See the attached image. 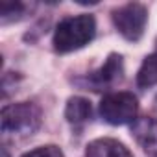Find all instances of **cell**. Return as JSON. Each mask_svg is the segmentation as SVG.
Instances as JSON below:
<instances>
[{"mask_svg":"<svg viewBox=\"0 0 157 157\" xmlns=\"http://www.w3.org/2000/svg\"><path fill=\"white\" fill-rule=\"evenodd\" d=\"M96 35V21L93 15H76L63 19L54 32V48L59 54H68L89 44Z\"/></svg>","mask_w":157,"mask_h":157,"instance_id":"obj_1","label":"cell"},{"mask_svg":"<svg viewBox=\"0 0 157 157\" xmlns=\"http://www.w3.org/2000/svg\"><path fill=\"white\" fill-rule=\"evenodd\" d=\"M41 109L32 102L8 104L2 107L0 122L6 139H26L41 128Z\"/></svg>","mask_w":157,"mask_h":157,"instance_id":"obj_2","label":"cell"},{"mask_svg":"<svg viewBox=\"0 0 157 157\" xmlns=\"http://www.w3.org/2000/svg\"><path fill=\"white\" fill-rule=\"evenodd\" d=\"M137 113H139V102L133 93H126V91L109 93L100 102V115L111 126L135 122Z\"/></svg>","mask_w":157,"mask_h":157,"instance_id":"obj_3","label":"cell"},{"mask_svg":"<svg viewBox=\"0 0 157 157\" xmlns=\"http://www.w3.org/2000/svg\"><path fill=\"white\" fill-rule=\"evenodd\" d=\"M113 22L118 33L128 41H139L148 22V10L139 2H129L113 11Z\"/></svg>","mask_w":157,"mask_h":157,"instance_id":"obj_4","label":"cell"},{"mask_svg":"<svg viewBox=\"0 0 157 157\" xmlns=\"http://www.w3.org/2000/svg\"><path fill=\"white\" fill-rule=\"evenodd\" d=\"M124 78V61L120 54H109L105 63L87 76V83L93 87V91H104L111 89Z\"/></svg>","mask_w":157,"mask_h":157,"instance_id":"obj_5","label":"cell"},{"mask_svg":"<svg viewBox=\"0 0 157 157\" xmlns=\"http://www.w3.org/2000/svg\"><path fill=\"white\" fill-rule=\"evenodd\" d=\"M131 137L148 153L157 157V118L142 117L131 124Z\"/></svg>","mask_w":157,"mask_h":157,"instance_id":"obj_6","label":"cell"},{"mask_svg":"<svg viewBox=\"0 0 157 157\" xmlns=\"http://www.w3.org/2000/svg\"><path fill=\"white\" fill-rule=\"evenodd\" d=\"M85 157H133V153L117 139H96L87 144Z\"/></svg>","mask_w":157,"mask_h":157,"instance_id":"obj_7","label":"cell"},{"mask_svg":"<svg viewBox=\"0 0 157 157\" xmlns=\"http://www.w3.org/2000/svg\"><path fill=\"white\" fill-rule=\"evenodd\" d=\"M65 118L74 128H83L93 118V105L83 96H72L65 107Z\"/></svg>","mask_w":157,"mask_h":157,"instance_id":"obj_8","label":"cell"},{"mask_svg":"<svg viewBox=\"0 0 157 157\" xmlns=\"http://www.w3.org/2000/svg\"><path fill=\"white\" fill-rule=\"evenodd\" d=\"M137 85L140 89H150L157 85V54L155 52L144 57L137 74Z\"/></svg>","mask_w":157,"mask_h":157,"instance_id":"obj_9","label":"cell"},{"mask_svg":"<svg viewBox=\"0 0 157 157\" xmlns=\"http://www.w3.org/2000/svg\"><path fill=\"white\" fill-rule=\"evenodd\" d=\"M33 4H24V2H4L0 4V21L2 24H8V22H13V21H21L28 10H32Z\"/></svg>","mask_w":157,"mask_h":157,"instance_id":"obj_10","label":"cell"},{"mask_svg":"<svg viewBox=\"0 0 157 157\" xmlns=\"http://www.w3.org/2000/svg\"><path fill=\"white\" fill-rule=\"evenodd\" d=\"M21 157H65V153H63L57 146L46 144V146H39V148H35V150H32V151H26V153L21 155Z\"/></svg>","mask_w":157,"mask_h":157,"instance_id":"obj_11","label":"cell"},{"mask_svg":"<svg viewBox=\"0 0 157 157\" xmlns=\"http://www.w3.org/2000/svg\"><path fill=\"white\" fill-rule=\"evenodd\" d=\"M2 153H4V157H10V155H8V150H6V148H2Z\"/></svg>","mask_w":157,"mask_h":157,"instance_id":"obj_12","label":"cell"},{"mask_svg":"<svg viewBox=\"0 0 157 157\" xmlns=\"http://www.w3.org/2000/svg\"><path fill=\"white\" fill-rule=\"evenodd\" d=\"M155 54H157V50H155Z\"/></svg>","mask_w":157,"mask_h":157,"instance_id":"obj_13","label":"cell"}]
</instances>
